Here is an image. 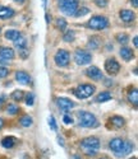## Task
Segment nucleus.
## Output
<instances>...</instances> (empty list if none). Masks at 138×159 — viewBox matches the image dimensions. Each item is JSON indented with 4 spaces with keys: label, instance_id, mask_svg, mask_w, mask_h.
<instances>
[{
    "label": "nucleus",
    "instance_id": "c9c22d12",
    "mask_svg": "<svg viewBox=\"0 0 138 159\" xmlns=\"http://www.w3.org/2000/svg\"><path fill=\"white\" fill-rule=\"evenodd\" d=\"M63 121H64V124H67V125H72V124H73V118H72L71 116L65 115V116L63 117Z\"/></svg>",
    "mask_w": 138,
    "mask_h": 159
},
{
    "label": "nucleus",
    "instance_id": "2f4dec72",
    "mask_svg": "<svg viewBox=\"0 0 138 159\" xmlns=\"http://www.w3.org/2000/svg\"><path fill=\"white\" fill-rule=\"evenodd\" d=\"M9 75V69L5 68V66H0V79L2 78H5Z\"/></svg>",
    "mask_w": 138,
    "mask_h": 159
},
{
    "label": "nucleus",
    "instance_id": "39448f33",
    "mask_svg": "<svg viewBox=\"0 0 138 159\" xmlns=\"http://www.w3.org/2000/svg\"><path fill=\"white\" fill-rule=\"evenodd\" d=\"M95 85L92 84H81L77 87V89L74 90V94L77 96V98L79 99H86L88 97H91L93 93H95Z\"/></svg>",
    "mask_w": 138,
    "mask_h": 159
},
{
    "label": "nucleus",
    "instance_id": "f03ea898",
    "mask_svg": "<svg viewBox=\"0 0 138 159\" xmlns=\"http://www.w3.org/2000/svg\"><path fill=\"white\" fill-rule=\"evenodd\" d=\"M100 148V139L96 136H88L81 141V149L87 155H95Z\"/></svg>",
    "mask_w": 138,
    "mask_h": 159
},
{
    "label": "nucleus",
    "instance_id": "c85d7f7f",
    "mask_svg": "<svg viewBox=\"0 0 138 159\" xmlns=\"http://www.w3.org/2000/svg\"><path fill=\"white\" fill-rule=\"evenodd\" d=\"M13 42H14V45H16V47L19 50V48H23V47H26V45H27V41H26V39L21 36L19 38H17L16 39V41H13Z\"/></svg>",
    "mask_w": 138,
    "mask_h": 159
},
{
    "label": "nucleus",
    "instance_id": "412c9836",
    "mask_svg": "<svg viewBox=\"0 0 138 159\" xmlns=\"http://www.w3.org/2000/svg\"><path fill=\"white\" fill-rule=\"evenodd\" d=\"M113 98L111 93L110 92H101V93L96 97V102H99V103H102V102H107Z\"/></svg>",
    "mask_w": 138,
    "mask_h": 159
},
{
    "label": "nucleus",
    "instance_id": "c03bdc74",
    "mask_svg": "<svg viewBox=\"0 0 138 159\" xmlns=\"http://www.w3.org/2000/svg\"><path fill=\"white\" fill-rule=\"evenodd\" d=\"M132 159H136V158H132Z\"/></svg>",
    "mask_w": 138,
    "mask_h": 159
},
{
    "label": "nucleus",
    "instance_id": "f704fd0d",
    "mask_svg": "<svg viewBox=\"0 0 138 159\" xmlns=\"http://www.w3.org/2000/svg\"><path fill=\"white\" fill-rule=\"evenodd\" d=\"M19 54H21V57L22 59H27V56L30 55V51L27 50L26 47H23V48H19Z\"/></svg>",
    "mask_w": 138,
    "mask_h": 159
},
{
    "label": "nucleus",
    "instance_id": "58836bf2",
    "mask_svg": "<svg viewBox=\"0 0 138 159\" xmlns=\"http://www.w3.org/2000/svg\"><path fill=\"white\" fill-rule=\"evenodd\" d=\"M3 126H4V120H3L2 117H0V130L3 129Z\"/></svg>",
    "mask_w": 138,
    "mask_h": 159
},
{
    "label": "nucleus",
    "instance_id": "79ce46f5",
    "mask_svg": "<svg viewBox=\"0 0 138 159\" xmlns=\"http://www.w3.org/2000/svg\"><path fill=\"white\" fill-rule=\"evenodd\" d=\"M59 144H60V145H64V143H63V139H60V138H59Z\"/></svg>",
    "mask_w": 138,
    "mask_h": 159
},
{
    "label": "nucleus",
    "instance_id": "a211bd4d",
    "mask_svg": "<svg viewBox=\"0 0 138 159\" xmlns=\"http://www.w3.org/2000/svg\"><path fill=\"white\" fill-rule=\"evenodd\" d=\"M16 144H17V139L14 136H7V138H4L2 140V145H3L4 148H7V149L13 148Z\"/></svg>",
    "mask_w": 138,
    "mask_h": 159
},
{
    "label": "nucleus",
    "instance_id": "7c9ffc66",
    "mask_svg": "<svg viewBox=\"0 0 138 159\" xmlns=\"http://www.w3.org/2000/svg\"><path fill=\"white\" fill-rule=\"evenodd\" d=\"M24 97H26V104H27V106H33V99H35V97H33L32 93H30V92H28V93H27Z\"/></svg>",
    "mask_w": 138,
    "mask_h": 159
},
{
    "label": "nucleus",
    "instance_id": "72a5a7b5",
    "mask_svg": "<svg viewBox=\"0 0 138 159\" xmlns=\"http://www.w3.org/2000/svg\"><path fill=\"white\" fill-rule=\"evenodd\" d=\"M49 125H50V127H51L54 131H57L58 126H57V122H55V118H54V116H50V117H49Z\"/></svg>",
    "mask_w": 138,
    "mask_h": 159
},
{
    "label": "nucleus",
    "instance_id": "4c0bfd02",
    "mask_svg": "<svg viewBox=\"0 0 138 159\" xmlns=\"http://www.w3.org/2000/svg\"><path fill=\"white\" fill-rule=\"evenodd\" d=\"M133 43H134V46H136V47L138 46V38H137V36L133 38Z\"/></svg>",
    "mask_w": 138,
    "mask_h": 159
},
{
    "label": "nucleus",
    "instance_id": "4be33fe9",
    "mask_svg": "<svg viewBox=\"0 0 138 159\" xmlns=\"http://www.w3.org/2000/svg\"><path fill=\"white\" fill-rule=\"evenodd\" d=\"M128 99H129L131 103H133L134 106H137V103H138V92H137L136 88H133V89H131L128 92Z\"/></svg>",
    "mask_w": 138,
    "mask_h": 159
},
{
    "label": "nucleus",
    "instance_id": "423d86ee",
    "mask_svg": "<svg viewBox=\"0 0 138 159\" xmlns=\"http://www.w3.org/2000/svg\"><path fill=\"white\" fill-rule=\"evenodd\" d=\"M59 8L67 16H74V13L78 8L77 0H59Z\"/></svg>",
    "mask_w": 138,
    "mask_h": 159
},
{
    "label": "nucleus",
    "instance_id": "a19ab883",
    "mask_svg": "<svg viewBox=\"0 0 138 159\" xmlns=\"http://www.w3.org/2000/svg\"><path fill=\"white\" fill-rule=\"evenodd\" d=\"M3 102H4V97H0V104H3Z\"/></svg>",
    "mask_w": 138,
    "mask_h": 159
},
{
    "label": "nucleus",
    "instance_id": "20e7f679",
    "mask_svg": "<svg viewBox=\"0 0 138 159\" xmlns=\"http://www.w3.org/2000/svg\"><path fill=\"white\" fill-rule=\"evenodd\" d=\"M87 27L91 30H105L106 27H109V19L104 16H93L88 22H87Z\"/></svg>",
    "mask_w": 138,
    "mask_h": 159
},
{
    "label": "nucleus",
    "instance_id": "ddd939ff",
    "mask_svg": "<svg viewBox=\"0 0 138 159\" xmlns=\"http://www.w3.org/2000/svg\"><path fill=\"white\" fill-rule=\"evenodd\" d=\"M16 80L19 83V84H23V85H28L31 83V76L27 74L26 71L23 70H19L16 73Z\"/></svg>",
    "mask_w": 138,
    "mask_h": 159
},
{
    "label": "nucleus",
    "instance_id": "0eeeda50",
    "mask_svg": "<svg viewBox=\"0 0 138 159\" xmlns=\"http://www.w3.org/2000/svg\"><path fill=\"white\" fill-rule=\"evenodd\" d=\"M92 60V55L90 54L88 51H85V50H76L74 52V61L78 64V65H87L90 64Z\"/></svg>",
    "mask_w": 138,
    "mask_h": 159
},
{
    "label": "nucleus",
    "instance_id": "5701e85b",
    "mask_svg": "<svg viewBox=\"0 0 138 159\" xmlns=\"http://www.w3.org/2000/svg\"><path fill=\"white\" fill-rule=\"evenodd\" d=\"M90 13V9L87 7H81V8H77L76 13H74V17L77 18H81V17H85Z\"/></svg>",
    "mask_w": 138,
    "mask_h": 159
},
{
    "label": "nucleus",
    "instance_id": "ea45409f",
    "mask_svg": "<svg viewBox=\"0 0 138 159\" xmlns=\"http://www.w3.org/2000/svg\"><path fill=\"white\" fill-rule=\"evenodd\" d=\"M14 2H16V3H18V4H23V3L26 2V0H14Z\"/></svg>",
    "mask_w": 138,
    "mask_h": 159
},
{
    "label": "nucleus",
    "instance_id": "6e6552de",
    "mask_svg": "<svg viewBox=\"0 0 138 159\" xmlns=\"http://www.w3.org/2000/svg\"><path fill=\"white\" fill-rule=\"evenodd\" d=\"M69 59H71V55L67 50H58V52L55 54L54 56V60H55V64L60 68H64L69 64Z\"/></svg>",
    "mask_w": 138,
    "mask_h": 159
},
{
    "label": "nucleus",
    "instance_id": "bb28decb",
    "mask_svg": "<svg viewBox=\"0 0 138 159\" xmlns=\"http://www.w3.org/2000/svg\"><path fill=\"white\" fill-rule=\"evenodd\" d=\"M116 41L121 45H126L129 42V36L127 33H118L116 34Z\"/></svg>",
    "mask_w": 138,
    "mask_h": 159
},
{
    "label": "nucleus",
    "instance_id": "f8f14e48",
    "mask_svg": "<svg viewBox=\"0 0 138 159\" xmlns=\"http://www.w3.org/2000/svg\"><path fill=\"white\" fill-rule=\"evenodd\" d=\"M119 17H120V19L124 23H132L134 20V18H136L134 11L133 10H129V9H121L119 11Z\"/></svg>",
    "mask_w": 138,
    "mask_h": 159
},
{
    "label": "nucleus",
    "instance_id": "9b49d317",
    "mask_svg": "<svg viewBox=\"0 0 138 159\" xmlns=\"http://www.w3.org/2000/svg\"><path fill=\"white\" fill-rule=\"evenodd\" d=\"M86 75L93 80H101L102 79V73L97 66H90L88 69H86Z\"/></svg>",
    "mask_w": 138,
    "mask_h": 159
},
{
    "label": "nucleus",
    "instance_id": "37998d69",
    "mask_svg": "<svg viewBox=\"0 0 138 159\" xmlns=\"http://www.w3.org/2000/svg\"><path fill=\"white\" fill-rule=\"evenodd\" d=\"M46 22H47V23H50V18H49V16H47V14H46Z\"/></svg>",
    "mask_w": 138,
    "mask_h": 159
},
{
    "label": "nucleus",
    "instance_id": "7ed1b4c3",
    "mask_svg": "<svg viewBox=\"0 0 138 159\" xmlns=\"http://www.w3.org/2000/svg\"><path fill=\"white\" fill-rule=\"evenodd\" d=\"M78 116V121H79V125L82 127H87V129H95L99 126V122H97V118L95 117V115H92L91 112H87V111H79L77 113Z\"/></svg>",
    "mask_w": 138,
    "mask_h": 159
},
{
    "label": "nucleus",
    "instance_id": "c756f323",
    "mask_svg": "<svg viewBox=\"0 0 138 159\" xmlns=\"http://www.w3.org/2000/svg\"><path fill=\"white\" fill-rule=\"evenodd\" d=\"M55 24H57V28H59L60 31H64L67 28V20L64 18H58Z\"/></svg>",
    "mask_w": 138,
    "mask_h": 159
},
{
    "label": "nucleus",
    "instance_id": "2eb2a0df",
    "mask_svg": "<svg viewBox=\"0 0 138 159\" xmlns=\"http://www.w3.org/2000/svg\"><path fill=\"white\" fill-rule=\"evenodd\" d=\"M119 54L121 56L123 60H126V61H131L133 57H134V52L132 48L129 47H121L120 51H119Z\"/></svg>",
    "mask_w": 138,
    "mask_h": 159
},
{
    "label": "nucleus",
    "instance_id": "f257e3e1",
    "mask_svg": "<svg viewBox=\"0 0 138 159\" xmlns=\"http://www.w3.org/2000/svg\"><path fill=\"white\" fill-rule=\"evenodd\" d=\"M109 147L118 157L128 155L133 150V144L131 141H126V140H123L120 138H115L113 140H110Z\"/></svg>",
    "mask_w": 138,
    "mask_h": 159
},
{
    "label": "nucleus",
    "instance_id": "473e14b6",
    "mask_svg": "<svg viewBox=\"0 0 138 159\" xmlns=\"http://www.w3.org/2000/svg\"><path fill=\"white\" fill-rule=\"evenodd\" d=\"M95 4L99 8H105L109 4V0H95Z\"/></svg>",
    "mask_w": 138,
    "mask_h": 159
},
{
    "label": "nucleus",
    "instance_id": "b1692460",
    "mask_svg": "<svg viewBox=\"0 0 138 159\" xmlns=\"http://www.w3.org/2000/svg\"><path fill=\"white\" fill-rule=\"evenodd\" d=\"M33 120H32V117H30L28 115H26L23 117H21V120H19V124L23 126V127H30L32 125Z\"/></svg>",
    "mask_w": 138,
    "mask_h": 159
},
{
    "label": "nucleus",
    "instance_id": "aec40b11",
    "mask_svg": "<svg viewBox=\"0 0 138 159\" xmlns=\"http://www.w3.org/2000/svg\"><path fill=\"white\" fill-rule=\"evenodd\" d=\"M19 37H21V32L17 30H8L5 32V38L9 39V41H16Z\"/></svg>",
    "mask_w": 138,
    "mask_h": 159
},
{
    "label": "nucleus",
    "instance_id": "9d476101",
    "mask_svg": "<svg viewBox=\"0 0 138 159\" xmlns=\"http://www.w3.org/2000/svg\"><path fill=\"white\" fill-rule=\"evenodd\" d=\"M57 103L59 106V108H62L63 111H69V110H72L76 103L72 101V99H69V98H65V97H60L57 99Z\"/></svg>",
    "mask_w": 138,
    "mask_h": 159
},
{
    "label": "nucleus",
    "instance_id": "a878e982",
    "mask_svg": "<svg viewBox=\"0 0 138 159\" xmlns=\"http://www.w3.org/2000/svg\"><path fill=\"white\" fill-rule=\"evenodd\" d=\"M12 98L14 99V101H17V102L23 101V98H24V92H23V90H21V89L14 90V92L12 93Z\"/></svg>",
    "mask_w": 138,
    "mask_h": 159
},
{
    "label": "nucleus",
    "instance_id": "dca6fc26",
    "mask_svg": "<svg viewBox=\"0 0 138 159\" xmlns=\"http://www.w3.org/2000/svg\"><path fill=\"white\" fill-rule=\"evenodd\" d=\"M16 14V11L9 7H0V19H9Z\"/></svg>",
    "mask_w": 138,
    "mask_h": 159
},
{
    "label": "nucleus",
    "instance_id": "393cba45",
    "mask_svg": "<svg viewBox=\"0 0 138 159\" xmlns=\"http://www.w3.org/2000/svg\"><path fill=\"white\" fill-rule=\"evenodd\" d=\"M63 39H64L65 42H73L74 39H76V33H74V31H72V30L65 31V33H64V36H63Z\"/></svg>",
    "mask_w": 138,
    "mask_h": 159
},
{
    "label": "nucleus",
    "instance_id": "4468645a",
    "mask_svg": "<svg viewBox=\"0 0 138 159\" xmlns=\"http://www.w3.org/2000/svg\"><path fill=\"white\" fill-rule=\"evenodd\" d=\"M14 51L10 47H4V46H0V57L4 59V60H13L14 59Z\"/></svg>",
    "mask_w": 138,
    "mask_h": 159
},
{
    "label": "nucleus",
    "instance_id": "a18cd8bd",
    "mask_svg": "<svg viewBox=\"0 0 138 159\" xmlns=\"http://www.w3.org/2000/svg\"><path fill=\"white\" fill-rule=\"evenodd\" d=\"M0 31H2V28H0Z\"/></svg>",
    "mask_w": 138,
    "mask_h": 159
},
{
    "label": "nucleus",
    "instance_id": "1a4fd4ad",
    "mask_svg": "<svg viewBox=\"0 0 138 159\" xmlns=\"http://www.w3.org/2000/svg\"><path fill=\"white\" fill-rule=\"evenodd\" d=\"M105 70L109 75H116L120 70V65L115 59H107L105 61Z\"/></svg>",
    "mask_w": 138,
    "mask_h": 159
},
{
    "label": "nucleus",
    "instance_id": "cd10ccee",
    "mask_svg": "<svg viewBox=\"0 0 138 159\" xmlns=\"http://www.w3.org/2000/svg\"><path fill=\"white\" fill-rule=\"evenodd\" d=\"M19 112V107L18 106H16V104H13V103H10V104H8L7 106V113L8 115H17Z\"/></svg>",
    "mask_w": 138,
    "mask_h": 159
},
{
    "label": "nucleus",
    "instance_id": "6ab92c4d",
    "mask_svg": "<svg viewBox=\"0 0 138 159\" xmlns=\"http://www.w3.org/2000/svg\"><path fill=\"white\" fill-rule=\"evenodd\" d=\"M100 43H101V38H100L99 36H92V37L90 38L87 46H88V48H91V50H96V48H99Z\"/></svg>",
    "mask_w": 138,
    "mask_h": 159
},
{
    "label": "nucleus",
    "instance_id": "f3484780",
    "mask_svg": "<svg viewBox=\"0 0 138 159\" xmlns=\"http://www.w3.org/2000/svg\"><path fill=\"white\" fill-rule=\"evenodd\" d=\"M109 122H111V125L116 129H120L126 125V120H124L121 116H111L109 118Z\"/></svg>",
    "mask_w": 138,
    "mask_h": 159
},
{
    "label": "nucleus",
    "instance_id": "e433bc0d",
    "mask_svg": "<svg viewBox=\"0 0 138 159\" xmlns=\"http://www.w3.org/2000/svg\"><path fill=\"white\" fill-rule=\"evenodd\" d=\"M131 4L133 5L134 9H137L138 8V0H131Z\"/></svg>",
    "mask_w": 138,
    "mask_h": 159
}]
</instances>
